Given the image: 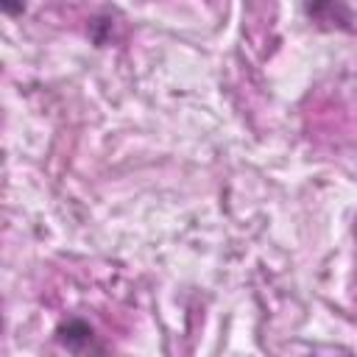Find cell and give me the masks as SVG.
Segmentation results:
<instances>
[{
	"mask_svg": "<svg viewBox=\"0 0 357 357\" xmlns=\"http://www.w3.org/2000/svg\"><path fill=\"white\" fill-rule=\"evenodd\" d=\"M56 343L73 354H103L106 346L98 343V335H95V326L84 318H67L56 326L53 332Z\"/></svg>",
	"mask_w": 357,
	"mask_h": 357,
	"instance_id": "obj_1",
	"label": "cell"
},
{
	"mask_svg": "<svg viewBox=\"0 0 357 357\" xmlns=\"http://www.w3.org/2000/svg\"><path fill=\"white\" fill-rule=\"evenodd\" d=\"M304 11L312 22L326 28H349V11L340 0H304Z\"/></svg>",
	"mask_w": 357,
	"mask_h": 357,
	"instance_id": "obj_2",
	"label": "cell"
},
{
	"mask_svg": "<svg viewBox=\"0 0 357 357\" xmlns=\"http://www.w3.org/2000/svg\"><path fill=\"white\" fill-rule=\"evenodd\" d=\"M0 6L8 17H20L25 11V0H0Z\"/></svg>",
	"mask_w": 357,
	"mask_h": 357,
	"instance_id": "obj_3",
	"label": "cell"
}]
</instances>
